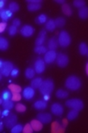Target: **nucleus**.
<instances>
[{
    "label": "nucleus",
    "instance_id": "obj_1",
    "mask_svg": "<svg viewBox=\"0 0 88 133\" xmlns=\"http://www.w3.org/2000/svg\"><path fill=\"white\" fill-rule=\"evenodd\" d=\"M82 85V82L81 79L76 75H70L69 77H67L65 80V86L66 88L70 89L72 91H76Z\"/></svg>",
    "mask_w": 88,
    "mask_h": 133
},
{
    "label": "nucleus",
    "instance_id": "obj_2",
    "mask_svg": "<svg viewBox=\"0 0 88 133\" xmlns=\"http://www.w3.org/2000/svg\"><path fill=\"white\" fill-rule=\"evenodd\" d=\"M53 89H54V83H53L52 79L50 78L43 80L40 87L39 88V93L43 96L44 95H51L52 93Z\"/></svg>",
    "mask_w": 88,
    "mask_h": 133
},
{
    "label": "nucleus",
    "instance_id": "obj_3",
    "mask_svg": "<svg viewBox=\"0 0 88 133\" xmlns=\"http://www.w3.org/2000/svg\"><path fill=\"white\" fill-rule=\"evenodd\" d=\"M65 106L67 108H71V109H75L81 111L84 108V102L81 99L78 98H72V99H68L65 103Z\"/></svg>",
    "mask_w": 88,
    "mask_h": 133
},
{
    "label": "nucleus",
    "instance_id": "obj_4",
    "mask_svg": "<svg viewBox=\"0 0 88 133\" xmlns=\"http://www.w3.org/2000/svg\"><path fill=\"white\" fill-rule=\"evenodd\" d=\"M58 41L60 46L65 48L68 47L69 45L71 44V36L66 30H62L59 34L58 37Z\"/></svg>",
    "mask_w": 88,
    "mask_h": 133
},
{
    "label": "nucleus",
    "instance_id": "obj_5",
    "mask_svg": "<svg viewBox=\"0 0 88 133\" xmlns=\"http://www.w3.org/2000/svg\"><path fill=\"white\" fill-rule=\"evenodd\" d=\"M14 69V64L9 61L3 62L1 61V64H0V72L1 75L4 76H8L9 75H11V72Z\"/></svg>",
    "mask_w": 88,
    "mask_h": 133
},
{
    "label": "nucleus",
    "instance_id": "obj_6",
    "mask_svg": "<svg viewBox=\"0 0 88 133\" xmlns=\"http://www.w3.org/2000/svg\"><path fill=\"white\" fill-rule=\"evenodd\" d=\"M56 63L59 67L64 68L69 63V57L63 52L58 53V54H57V58H56Z\"/></svg>",
    "mask_w": 88,
    "mask_h": 133
},
{
    "label": "nucleus",
    "instance_id": "obj_7",
    "mask_svg": "<svg viewBox=\"0 0 88 133\" xmlns=\"http://www.w3.org/2000/svg\"><path fill=\"white\" fill-rule=\"evenodd\" d=\"M17 122H18V117L14 113H10L8 117H6V118L4 120V123L6 125V127L9 129H11L14 126L16 125Z\"/></svg>",
    "mask_w": 88,
    "mask_h": 133
},
{
    "label": "nucleus",
    "instance_id": "obj_8",
    "mask_svg": "<svg viewBox=\"0 0 88 133\" xmlns=\"http://www.w3.org/2000/svg\"><path fill=\"white\" fill-rule=\"evenodd\" d=\"M45 62H44V59H41V58H38L37 60L35 61L34 63V69H35L36 72L37 74H42L44 71H45Z\"/></svg>",
    "mask_w": 88,
    "mask_h": 133
},
{
    "label": "nucleus",
    "instance_id": "obj_9",
    "mask_svg": "<svg viewBox=\"0 0 88 133\" xmlns=\"http://www.w3.org/2000/svg\"><path fill=\"white\" fill-rule=\"evenodd\" d=\"M34 96H35V89L32 88L31 86H27L22 90V96L25 99L30 100L34 97Z\"/></svg>",
    "mask_w": 88,
    "mask_h": 133
},
{
    "label": "nucleus",
    "instance_id": "obj_10",
    "mask_svg": "<svg viewBox=\"0 0 88 133\" xmlns=\"http://www.w3.org/2000/svg\"><path fill=\"white\" fill-rule=\"evenodd\" d=\"M51 111L54 116L60 117V116H62L63 114L64 109H63V107L60 103H53L51 107Z\"/></svg>",
    "mask_w": 88,
    "mask_h": 133
},
{
    "label": "nucleus",
    "instance_id": "obj_11",
    "mask_svg": "<svg viewBox=\"0 0 88 133\" xmlns=\"http://www.w3.org/2000/svg\"><path fill=\"white\" fill-rule=\"evenodd\" d=\"M37 118L41 121L43 124H49L51 122L52 119V117H51V114L46 113V112H40L37 115Z\"/></svg>",
    "mask_w": 88,
    "mask_h": 133
},
{
    "label": "nucleus",
    "instance_id": "obj_12",
    "mask_svg": "<svg viewBox=\"0 0 88 133\" xmlns=\"http://www.w3.org/2000/svg\"><path fill=\"white\" fill-rule=\"evenodd\" d=\"M20 33L24 37H30L34 33V28L30 25H24L20 29Z\"/></svg>",
    "mask_w": 88,
    "mask_h": 133
},
{
    "label": "nucleus",
    "instance_id": "obj_13",
    "mask_svg": "<svg viewBox=\"0 0 88 133\" xmlns=\"http://www.w3.org/2000/svg\"><path fill=\"white\" fill-rule=\"evenodd\" d=\"M57 58V53L55 51H48L47 52L44 54V62L46 63H51L54 61H56Z\"/></svg>",
    "mask_w": 88,
    "mask_h": 133
},
{
    "label": "nucleus",
    "instance_id": "obj_14",
    "mask_svg": "<svg viewBox=\"0 0 88 133\" xmlns=\"http://www.w3.org/2000/svg\"><path fill=\"white\" fill-rule=\"evenodd\" d=\"M46 33H47V30L46 29H41L39 31V35H38V38L36 39L35 44L36 46H41L45 41V38H46Z\"/></svg>",
    "mask_w": 88,
    "mask_h": 133
},
{
    "label": "nucleus",
    "instance_id": "obj_15",
    "mask_svg": "<svg viewBox=\"0 0 88 133\" xmlns=\"http://www.w3.org/2000/svg\"><path fill=\"white\" fill-rule=\"evenodd\" d=\"M64 126H62L58 121H54L51 125V131L54 133H63L64 132Z\"/></svg>",
    "mask_w": 88,
    "mask_h": 133
},
{
    "label": "nucleus",
    "instance_id": "obj_16",
    "mask_svg": "<svg viewBox=\"0 0 88 133\" xmlns=\"http://www.w3.org/2000/svg\"><path fill=\"white\" fill-rule=\"evenodd\" d=\"M60 45L59 44L58 39H56L55 37H52L49 39L48 41V48H49L51 51H55V50L58 48V46Z\"/></svg>",
    "mask_w": 88,
    "mask_h": 133
},
{
    "label": "nucleus",
    "instance_id": "obj_17",
    "mask_svg": "<svg viewBox=\"0 0 88 133\" xmlns=\"http://www.w3.org/2000/svg\"><path fill=\"white\" fill-rule=\"evenodd\" d=\"M30 125H31L32 129L34 131H40L43 128V123L41 121H39V119H33L30 122Z\"/></svg>",
    "mask_w": 88,
    "mask_h": 133
},
{
    "label": "nucleus",
    "instance_id": "obj_18",
    "mask_svg": "<svg viewBox=\"0 0 88 133\" xmlns=\"http://www.w3.org/2000/svg\"><path fill=\"white\" fill-rule=\"evenodd\" d=\"M1 106L4 109H12L14 108L15 105H14V101L13 100H1Z\"/></svg>",
    "mask_w": 88,
    "mask_h": 133
},
{
    "label": "nucleus",
    "instance_id": "obj_19",
    "mask_svg": "<svg viewBox=\"0 0 88 133\" xmlns=\"http://www.w3.org/2000/svg\"><path fill=\"white\" fill-rule=\"evenodd\" d=\"M0 17H1V19L4 22H6L8 20V18L12 17V12L9 11L8 9H2L0 12Z\"/></svg>",
    "mask_w": 88,
    "mask_h": 133
},
{
    "label": "nucleus",
    "instance_id": "obj_20",
    "mask_svg": "<svg viewBox=\"0 0 88 133\" xmlns=\"http://www.w3.org/2000/svg\"><path fill=\"white\" fill-rule=\"evenodd\" d=\"M33 106L38 110H44L47 108V103H46L45 100H39V101H36L34 103Z\"/></svg>",
    "mask_w": 88,
    "mask_h": 133
},
{
    "label": "nucleus",
    "instance_id": "obj_21",
    "mask_svg": "<svg viewBox=\"0 0 88 133\" xmlns=\"http://www.w3.org/2000/svg\"><path fill=\"white\" fill-rule=\"evenodd\" d=\"M43 80L41 77H37V78H34L33 80L30 82V86L34 89H39L40 87L41 84H42Z\"/></svg>",
    "mask_w": 88,
    "mask_h": 133
},
{
    "label": "nucleus",
    "instance_id": "obj_22",
    "mask_svg": "<svg viewBox=\"0 0 88 133\" xmlns=\"http://www.w3.org/2000/svg\"><path fill=\"white\" fill-rule=\"evenodd\" d=\"M56 24H55L54 19H49L45 24V29L47 31H53L56 29Z\"/></svg>",
    "mask_w": 88,
    "mask_h": 133
},
{
    "label": "nucleus",
    "instance_id": "obj_23",
    "mask_svg": "<svg viewBox=\"0 0 88 133\" xmlns=\"http://www.w3.org/2000/svg\"><path fill=\"white\" fill-rule=\"evenodd\" d=\"M79 18L81 19H86L88 18V6H84V8H80L78 12Z\"/></svg>",
    "mask_w": 88,
    "mask_h": 133
},
{
    "label": "nucleus",
    "instance_id": "obj_24",
    "mask_svg": "<svg viewBox=\"0 0 88 133\" xmlns=\"http://www.w3.org/2000/svg\"><path fill=\"white\" fill-rule=\"evenodd\" d=\"M41 8V3H29L28 5V10L29 11H37V10L40 9Z\"/></svg>",
    "mask_w": 88,
    "mask_h": 133
},
{
    "label": "nucleus",
    "instance_id": "obj_25",
    "mask_svg": "<svg viewBox=\"0 0 88 133\" xmlns=\"http://www.w3.org/2000/svg\"><path fill=\"white\" fill-rule=\"evenodd\" d=\"M35 74H36L35 69L32 68V67H28L25 71V76H26V78H28V79L33 78V77L35 76Z\"/></svg>",
    "mask_w": 88,
    "mask_h": 133
},
{
    "label": "nucleus",
    "instance_id": "obj_26",
    "mask_svg": "<svg viewBox=\"0 0 88 133\" xmlns=\"http://www.w3.org/2000/svg\"><path fill=\"white\" fill-rule=\"evenodd\" d=\"M9 47V42L6 39H5L4 37L0 38V50L1 51H6Z\"/></svg>",
    "mask_w": 88,
    "mask_h": 133
},
{
    "label": "nucleus",
    "instance_id": "obj_27",
    "mask_svg": "<svg viewBox=\"0 0 88 133\" xmlns=\"http://www.w3.org/2000/svg\"><path fill=\"white\" fill-rule=\"evenodd\" d=\"M79 115V111L75 109H72L71 111H69V113L67 114V119L68 120H75L77 118Z\"/></svg>",
    "mask_w": 88,
    "mask_h": 133
},
{
    "label": "nucleus",
    "instance_id": "obj_28",
    "mask_svg": "<svg viewBox=\"0 0 88 133\" xmlns=\"http://www.w3.org/2000/svg\"><path fill=\"white\" fill-rule=\"evenodd\" d=\"M62 11H63V13L64 14V15H66V16H72V8H71V6H69L68 4H63V6H62Z\"/></svg>",
    "mask_w": 88,
    "mask_h": 133
},
{
    "label": "nucleus",
    "instance_id": "obj_29",
    "mask_svg": "<svg viewBox=\"0 0 88 133\" xmlns=\"http://www.w3.org/2000/svg\"><path fill=\"white\" fill-rule=\"evenodd\" d=\"M8 10L11 11L12 13H15V12H18L19 10V5L17 2H10L8 4Z\"/></svg>",
    "mask_w": 88,
    "mask_h": 133
},
{
    "label": "nucleus",
    "instance_id": "obj_30",
    "mask_svg": "<svg viewBox=\"0 0 88 133\" xmlns=\"http://www.w3.org/2000/svg\"><path fill=\"white\" fill-rule=\"evenodd\" d=\"M88 51V46L86 45L85 42H81L79 44V52L81 55H86Z\"/></svg>",
    "mask_w": 88,
    "mask_h": 133
},
{
    "label": "nucleus",
    "instance_id": "obj_31",
    "mask_svg": "<svg viewBox=\"0 0 88 133\" xmlns=\"http://www.w3.org/2000/svg\"><path fill=\"white\" fill-rule=\"evenodd\" d=\"M68 92L65 90H63V89H59V90H57L56 94H55V96H56V97L58 98H61V99H63V98H66L67 96H68Z\"/></svg>",
    "mask_w": 88,
    "mask_h": 133
},
{
    "label": "nucleus",
    "instance_id": "obj_32",
    "mask_svg": "<svg viewBox=\"0 0 88 133\" xmlns=\"http://www.w3.org/2000/svg\"><path fill=\"white\" fill-rule=\"evenodd\" d=\"M8 89L11 91L12 93H20L21 92V87L18 84H10L8 85Z\"/></svg>",
    "mask_w": 88,
    "mask_h": 133
},
{
    "label": "nucleus",
    "instance_id": "obj_33",
    "mask_svg": "<svg viewBox=\"0 0 88 133\" xmlns=\"http://www.w3.org/2000/svg\"><path fill=\"white\" fill-rule=\"evenodd\" d=\"M34 51H35L36 53H39V54H45L46 52H47V48L45 47V46H35V48H34Z\"/></svg>",
    "mask_w": 88,
    "mask_h": 133
},
{
    "label": "nucleus",
    "instance_id": "obj_34",
    "mask_svg": "<svg viewBox=\"0 0 88 133\" xmlns=\"http://www.w3.org/2000/svg\"><path fill=\"white\" fill-rule=\"evenodd\" d=\"M54 21H55V24H56L57 28H63V26L65 25V23H66L64 18H62V17H59V18H55Z\"/></svg>",
    "mask_w": 88,
    "mask_h": 133
},
{
    "label": "nucleus",
    "instance_id": "obj_35",
    "mask_svg": "<svg viewBox=\"0 0 88 133\" xmlns=\"http://www.w3.org/2000/svg\"><path fill=\"white\" fill-rule=\"evenodd\" d=\"M35 21L37 22L38 24H46V22L48 21L47 20V16H46L45 14H40L39 17L35 19Z\"/></svg>",
    "mask_w": 88,
    "mask_h": 133
},
{
    "label": "nucleus",
    "instance_id": "obj_36",
    "mask_svg": "<svg viewBox=\"0 0 88 133\" xmlns=\"http://www.w3.org/2000/svg\"><path fill=\"white\" fill-rule=\"evenodd\" d=\"M10 131H11L12 133H19V132H21V131H23V127H22V125H20V124H16V125L10 129Z\"/></svg>",
    "mask_w": 88,
    "mask_h": 133
},
{
    "label": "nucleus",
    "instance_id": "obj_37",
    "mask_svg": "<svg viewBox=\"0 0 88 133\" xmlns=\"http://www.w3.org/2000/svg\"><path fill=\"white\" fill-rule=\"evenodd\" d=\"M73 6L80 9V8L85 6V1L84 0H75L73 1Z\"/></svg>",
    "mask_w": 88,
    "mask_h": 133
},
{
    "label": "nucleus",
    "instance_id": "obj_38",
    "mask_svg": "<svg viewBox=\"0 0 88 133\" xmlns=\"http://www.w3.org/2000/svg\"><path fill=\"white\" fill-rule=\"evenodd\" d=\"M15 109H16V111L19 112V113H24L26 111V109H27V108L23 104H17L15 106Z\"/></svg>",
    "mask_w": 88,
    "mask_h": 133
},
{
    "label": "nucleus",
    "instance_id": "obj_39",
    "mask_svg": "<svg viewBox=\"0 0 88 133\" xmlns=\"http://www.w3.org/2000/svg\"><path fill=\"white\" fill-rule=\"evenodd\" d=\"M32 131H34V130H33V129H32L30 123H27L23 127V131H22V132H24V133H31Z\"/></svg>",
    "mask_w": 88,
    "mask_h": 133
},
{
    "label": "nucleus",
    "instance_id": "obj_40",
    "mask_svg": "<svg viewBox=\"0 0 88 133\" xmlns=\"http://www.w3.org/2000/svg\"><path fill=\"white\" fill-rule=\"evenodd\" d=\"M17 32H18V28L15 27L14 25L10 26L9 28H8V34H9L10 36H14L16 35Z\"/></svg>",
    "mask_w": 88,
    "mask_h": 133
},
{
    "label": "nucleus",
    "instance_id": "obj_41",
    "mask_svg": "<svg viewBox=\"0 0 88 133\" xmlns=\"http://www.w3.org/2000/svg\"><path fill=\"white\" fill-rule=\"evenodd\" d=\"M11 97H12V95H11V93H10V91L6 90V91L3 92V94H2V99L3 100H9Z\"/></svg>",
    "mask_w": 88,
    "mask_h": 133
},
{
    "label": "nucleus",
    "instance_id": "obj_42",
    "mask_svg": "<svg viewBox=\"0 0 88 133\" xmlns=\"http://www.w3.org/2000/svg\"><path fill=\"white\" fill-rule=\"evenodd\" d=\"M11 99L13 101H19L21 99V95L19 93H12V97Z\"/></svg>",
    "mask_w": 88,
    "mask_h": 133
},
{
    "label": "nucleus",
    "instance_id": "obj_43",
    "mask_svg": "<svg viewBox=\"0 0 88 133\" xmlns=\"http://www.w3.org/2000/svg\"><path fill=\"white\" fill-rule=\"evenodd\" d=\"M6 27H8L6 22H4V21L1 22V23H0V32H4Z\"/></svg>",
    "mask_w": 88,
    "mask_h": 133
},
{
    "label": "nucleus",
    "instance_id": "obj_44",
    "mask_svg": "<svg viewBox=\"0 0 88 133\" xmlns=\"http://www.w3.org/2000/svg\"><path fill=\"white\" fill-rule=\"evenodd\" d=\"M12 25H14L15 27L18 28V26H20V23H21V21H20L19 18H15V19H13V22H12Z\"/></svg>",
    "mask_w": 88,
    "mask_h": 133
},
{
    "label": "nucleus",
    "instance_id": "obj_45",
    "mask_svg": "<svg viewBox=\"0 0 88 133\" xmlns=\"http://www.w3.org/2000/svg\"><path fill=\"white\" fill-rule=\"evenodd\" d=\"M18 70L17 68H14L13 69V71L11 72V75L13 77H16L17 75H18Z\"/></svg>",
    "mask_w": 88,
    "mask_h": 133
},
{
    "label": "nucleus",
    "instance_id": "obj_46",
    "mask_svg": "<svg viewBox=\"0 0 88 133\" xmlns=\"http://www.w3.org/2000/svg\"><path fill=\"white\" fill-rule=\"evenodd\" d=\"M9 110L8 109H4V111L2 112V117H6L9 115Z\"/></svg>",
    "mask_w": 88,
    "mask_h": 133
},
{
    "label": "nucleus",
    "instance_id": "obj_47",
    "mask_svg": "<svg viewBox=\"0 0 88 133\" xmlns=\"http://www.w3.org/2000/svg\"><path fill=\"white\" fill-rule=\"evenodd\" d=\"M27 2L29 3H42L41 0H27Z\"/></svg>",
    "mask_w": 88,
    "mask_h": 133
},
{
    "label": "nucleus",
    "instance_id": "obj_48",
    "mask_svg": "<svg viewBox=\"0 0 88 133\" xmlns=\"http://www.w3.org/2000/svg\"><path fill=\"white\" fill-rule=\"evenodd\" d=\"M5 0H1V1H0V8H1V9H3V8H4V6H5Z\"/></svg>",
    "mask_w": 88,
    "mask_h": 133
},
{
    "label": "nucleus",
    "instance_id": "obj_49",
    "mask_svg": "<svg viewBox=\"0 0 88 133\" xmlns=\"http://www.w3.org/2000/svg\"><path fill=\"white\" fill-rule=\"evenodd\" d=\"M55 2L58 3V4H65V1L64 0H55Z\"/></svg>",
    "mask_w": 88,
    "mask_h": 133
},
{
    "label": "nucleus",
    "instance_id": "obj_50",
    "mask_svg": "<svg viewBox=\"0 0 88 133\" xmlns=\"http://www.w3.org/2000/svg\"><path fill=\"white\" fill-rule=\"evenodd\" d=\"M43 98H44V100H49V98H50V95H44L43 96Z\"/></svg>",
    "mask_w": 88,
    "mask_h": 133
},
{
    "label": "nucleus",
    "instance_id": "obj_51",
    "mask_svg": "<svg viewBox=\"0 0 88 133\" xmlns=\"http://www.w3.org/2000/svg\"><path fill=\"white\" fill-rule=\"evenodd\" d=\"M85 72H86V75H87V76H88V63H86V65H85Z\"/></svg>",
    "mask_w": 88,
    "mask_h": 133
},
{
    "label": "nucleus",
    "instance_id": "obj_52",
    "mask_svg": "<svg viewBox=\"0 0 88 133\" xmlns=\"http://www.w3.org/2000/svg\"><path fill=\"white\" fill-rule=\"evenodd\" d=\"M3 124H4L3 122H1V123H0V130H1V131L3 130V127H4V126H3Z\"/></svg>",
    "mask_w": 88,
    "mask_h": 133
},
{
    "label": "nucleus",
    "instance_id": "obj_53",
    "mask_svg": "<svg viewBox=\"0 0 88 133\" xmlns=\"http://www.w3.org/2000/svg\"><path fill=\"white\" fill-rule=\"evenodd\" d=\"M86 55H87V56H88V51H87V54H86Z\"/></svg>",
    "mask_w": 88,
    "mask_h": 133
}]
</instances>
